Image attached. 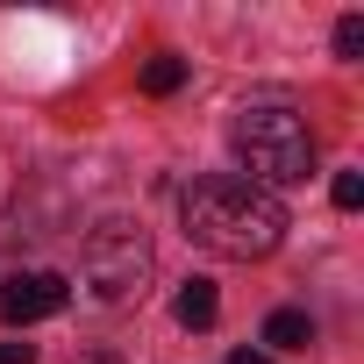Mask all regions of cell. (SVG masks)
<instances>
[{"label":"cell","instance_id":"12","mask_svg":"<svg viewBox=\"0 0 364 364\" xmlns=\"http://www.w3.org/2000/svg\"><path fill=\"white\" fill-rule=\"evenodd\" d=\"M79 364H122V357H100V350H93V357H79Z\"/></svg>","mask_w":364,"mask_h":364},{"label":"cell","instance_id":"8","mask_svg":"<svg viewBox=\"0 0 364 364\" xmlns=\"http://www.w3.org/2000/svg\"><path fill=\"white\" fill-rule=\"evenodd\" d=\"M336 58H364V15H343L336 22Z\"/></svg>","mask_w":364,"mask_h":364},{"label":"cell","instance_id":"3","mask_svg":"<svg viewBox=\"0 0 364 364\" xmlns=\"http://www.w3.org/2000/svg\"><path fill=\"white\" fill-rule=\"evenodd\" d=\"M143 279H150V236L136 229V222H100L93 236H86V286H93V300H129V293H143Z\"/></svg>","mask_w":364,"mask_h":364},{"label":"cell","instance_id":"10","mask_svg":"<svg viewBox=\"0 0 364 364\" xmlns=\"http://www.w3.org/2000/svg\"><path fill=\"white\" fill-rule=\"evenodd\" d=\"M29 357H36L29 343H0V364H29Z\"/></svg>","mask_w":364,"mask_h":364},{"label":"cell","instance_id":"11","mask_svg":"<svg viewBox=\"0 0 364 364\" xmlns=\"http://www.w3.org/2000/svg\"><path fill=\"white\" fill-rule=\"evenodd\" d=\"M229 364H272V357H264V350H236Z\"/></svg>","mask_w":364,"mask_h":364},{"label":"cell","instance_id":"5","mask_svg":"<svg viewBox=\"0 0 364 364\" xmlns=\"http://www.w3.org/2000/svg\"><path fill=\"white\" fill-rule=\"evenodd\" d=\"M171 314L186 321V328H215V314H222V300H215V286H208V279H193L186 293L171 300Z\"/></svg>","mask_w":364,"mask_h":364},{"label":"cell","instance_id":"6","mask_svg":"<svg viewBox=\"0 0 364 364\" xmlns=\"http://www.w3.org/2000/svg\"><path fill=\"white\" fill-rule=\"evenodd\" d=\"M264 343H272V350H307V343H314V321H307L300 307H279V314L264 321Z\"/></svg>","mask_w":364,"mask_h":364},{"label":"cell","instance_id":"7","mask_svg":"<svg viewBox=\"0 0 364 364\" xmlns=\"http://www.w3.org/2000/svg\"><path fill=\"white\" fill-rule=\"evenodd\" d=\"M186 86V58H150L143 65V93H178Z\"/></svg>","mask_w":364,"mask_h":364},{"label":"cell","instance_id":"1","mask_svg":"<svg viewBox=\"0 0 364 364\" xmlns=\"http://www.w3.org/2000/svg\"><path fill=\"white\" fill-rule=\"evenodd\" d=\"M178 222H186V236H193L200 250L243 257V264H250V257H272L279 236H286V208H279L264 186L236 178V171L193 178V186L178 193Z\"/></svg>","mask_w":364,"mask_h":364},{"label":"cell","instance_id":"4","mask_svg":"<svg viewBox=\"0 0 364 364\" xmlns=\"http://www.w3.org/2000/svg\"><path fill=\"white\" fill-rule=\"evenodd\" d=\"M65 300H72V286H65L58 272H15L8 286H0V321L29 328V321H50V314H65Z\"/></svg>","mask_w":364,"mask_h":364},{"label":"cell","instance_id":"9","mask_svg":"<svg viewBox=\"0 0 364 364\" xmlns=\"http://www.w3.org/2000/svg\"><path fill=\"white\" fill-rule=\"evenodd\" d=\"M328 200H336V208H357V200H364V178H357V171H336V186H328Z\"/></svg>","mask_w":364,"mask_h":364},{"label":"cell","instance_id":"2","mask_svg":"<svg viewBox=\"0 0 364 364\" xmlns=\"http://www.w3.org/2000/svg\"><path fill=\"white\" fill-rule=\"evenodd\" d=\"M229 143H236V157H243V171H250V186H300V178L314 171V136H307V122L293 114V107H279V100H257V107H236V122H229ZM236 171V178H243Z\"/></svg>","mask_w":364,"mask_h":364}]
</instances>
